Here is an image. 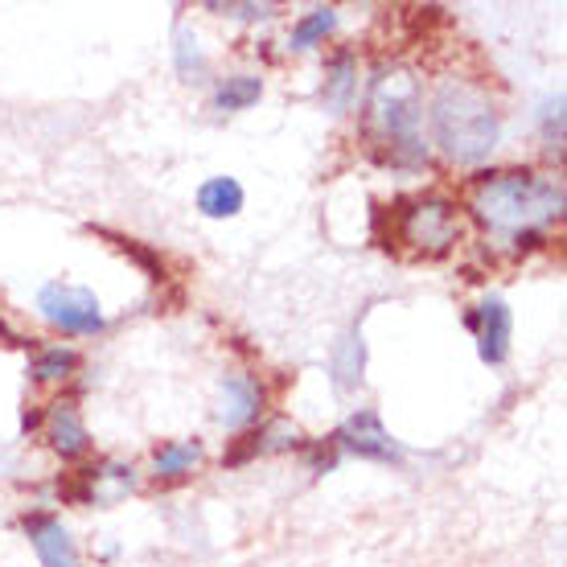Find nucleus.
Returning <instances> with one entry per match:
<instances>
[{"mask_svg": "<svg viewBox=\"0 0 567 567\" xmlns=\"http://www.w3.org/2000/svg\"><path fill=\"white\" fill-rule=\"evenodd\" d=\"M45 436H50V449H54L58 456H79V453H86V444H91L83 415H79V408H74V403H66V399L50 408Z\"/></svg>", "mask_w": 567, "mask_h": 567, "instance_id": "9d476101", "label": "nucleus"}, {"mask_svg": "<svg viewBox=\"0 0 567 567\" xmlns=\"http://www.w3.org/2000/svg\"><path fill=\"white\" fill-rule=\"evenodd\" d=\"M333 440H338V449L362 456V461H383V465L399 461V444L391 440V432L383 427L379 412H370V408H362V412L350 415Z\"/></svg>", "mask_w": 567, "mask_h": 567, "instance_id": "0eeeda50", "label": "nucleus"}, {"mask_svg": "<svg viewBox=\"0 0 567 567\" xmlns=\"http://www.w3.org/2000/svg\"><path fill=\"white\" fill-rule=\"evenodd\" d=\"M210 13L235 17V21H259V17H271L276 4H206Z\"/></svg>", "mask_w": 567, "mask_h": 567, "instance_id": "5701e85b", "label": "nucleus"}, {"mask_svg": "<svg viewBox=\"0 0 567 567\" xmlns=\"http://www.w3.org/2000/svg\"><path fill=\"white\" fill-rule=\"evenodd\" d=\"M173 62H177V74H182L185 83H202V79H206V54H202L198 33H194V29H177Z\"/></svg>", "mask_w": 567, "mask_h": 567, "instance_id": "6ab92c4d", "label": "nucleus"}, {"mask_svg": "<svg viewBox=\"0 0 567 567\" xmlns=\"http://www.w3.org/2000/svg\"><path fill=\"white\" fill-rule=\"evenodd\" d=\"M473 214L502 239L535 243L547 223L564 218V185L530 169L489 173L473 189Z\"/></svg>", "mask_w": 567, "mask_h": 567, "instance_id": "f257e3e1", "label": "nucleus"}, {"mask_svg": "<svg viewBox=\"0 0 567 567\" xmlns=\"http://www.w3.org/2000/svg\"><path fill=\"white\" fill-rule=\"evenodd\" d=\"M256 453H259V440L256 436H243L239 444H235V449L227 453V465H243L247 456H256Z\"/></svg>", "mask_w": 567, "mask_h": 567, "instance_id": "b1692460", "label": "nucleus"}, {"mask_svg": "<svg viewBox=\"0 0 567 567\" xmlns=\"http://www.w3.org/2000/svg\"><path fill=\"white\" fill-rule=\"evenodd\" d=\"M259 95H264V79L259 74H230V79L214 86V112H247L251 103H259Z\"/></svg>", "mask_w": 567, "mask_h": 567, "instance_id": "dca6fc26", "label": "nucleus"}, {"mask_svg": "<svg viewBox=\"0 0 567 567\" xmlns=\"http://www.w3.org/2000/svg\"><path fill=\"white\" fill-rule=\"evenodd\" d=\"M259 408H264V386H259V379L256 374L235 370V374H227L223 386H218L214 420L227 427V432H239V427H247L251 420H256Z\"/></svg>", "mask_w": 567, "mask_h": 567, "instance_id": "6e6552de", "label": "nucleus"}, {"mask_svg": "<svg viewBox=\"0 0 567 567\" xmlns=\"http://www.w3.org/2000/svg\"><path fill=\"white\" fill-rule=\"evenodd\" d=\"M25 535L33 543L38 559H42V567H83L71 530L58 523V518H50V514H29Z\"/></svg>", "mask_w": 567, "mask_h": 567, "instance_id": "1a4fd4ad", "label": "nucleus"}, {"mask_svg": "<svg viewBox=\"0 0 567 567\" xmlns=\"http://www.w3.org/2000/svg\"><path fill=\"white\" fill-rule=\"evenodd\" d=\"M502 115L482 86L444 79L432 95V141L453 165H482L497 148Z\"/></svg>", "mask_w": 567, "mask_h": 567, "instance_id": "f03ea898", "label": "nucleus"}, {"mask_svg": "<svg viewBox=\"0 0 567 567\" xmlns=\"http://www.w3.org/2000/svg\"><path fill=\"white\" fill-rule=\"evenodd\" d=\"M399 239L420 256H444L456 243V206L449 198H415L399 214Z\"/></svg>", "mask_w": 567, "mask_h": 567, "instance_id": "20e7f679", "label": "nucleus"}, {"mask_svg": "<svg viewBox=\"0 0 567 567\" xmlns=\"http://www.w3.org/2000/svg\"><path fill=\"white\" fill-rule=\"evenodd\" d=\"M100 235H107V239H112L115 247H120V251H124V256H132V259H136V264H141V268L148 271V276H153V280H161V276H165V271H161V264H156V256H153V251H148V247H141V243H136V239H124V235H112V230H100Z\"/></svg>", "mask_w": 567, "mask_h": 567, "instance_id": "412c9836", "label": "nucleus"}, {"mask_svg": "<svg viewBox=\"0 0 567 567\" xmlns=\"http://www.w3.org/2000/svg\"><path fill=\"white\" fill-rule=\"evenodd\" d=\"M370 115L391 144L395 161L403 156L408 165H420L427 148L420 144V120H424V95H420V79L408 66H391L374 79L370 86Z\"/></svg>", "mask_w": 567, "mask_h": 567, "instance_id": "7ed1b4c3", "label": "nucleus"}, {"mask_svg": "<svg viewBox=\"0 0 567 567\" xmlns=\"http://www.w3.org/2000/svg\"><path fill=\"white\" fill-rule=\"evenodd\" d=\"M74 370H79V354L71 346H42L33 354V379L38 383H62V379H71Z\"/></svg>", "mask_w": 567, "mask_h": 567, "instance_id": "a211bd4d", "label": "nucleus"}, {"mask_svg": "<svg viewBox=\"0 0 567 567\" xmlns=\"http://www.w3.org/2000/svg\"><path fill=\"white\" fill-rule=\"evenodd\" d=\"M198 210L206 218H235L243 210V185L235 177H210V182H202Z\"/></svg>", "mask_w": 567, "mask_h": 567, "instance_id": "2eb2a0df", "label": "nucleus"}, {"mask_svg": "<svg viewBox=\"0 0 567 567\" xmlns=\"http://www.w3.org/2000/svg\"><path fill=\"white\" fill-rule=\"evenodd\" d=\"M202 465V444L198 440H169L153 453V473L161 482H177V477H189L194 468Z\"/></svg>", "mask_w": 567, "mask_h": 567, "instance_id": "ddd939ff", "label": "nucleus"}, {"mask_svg": "<svg viewBox=\"0 0 567 567\" xmlns=\"http://www.w3.org/2000/svg\"><path fill=\"white\" fill-rule=\"evenodd\" d=\"M333 386L338 391H354L362 383V367H367V346H362V333H346V338L333 346Z\"/></svg>", "mask_w": 567, "mask_h": 567, "instance_id": "4468645a", "label": "nucleus"}, {"mask_svg": "<svg viewBox=\"0 0 567 567\" xmlns=\"http://www.w3.org/2000/svg\"><path fill=\"white\" fill-rule=\"evenodd\" d=\"M543 136L551 148H564V95L543 103Z\"/></svg>", "mask_w": 567, "mask_h": 567, "instance_id": "4be33fe9", "label": "nucleus"}, {"mask_svg": "<svg viewBox=\"0 0 567 567\" xmlns=\"http://www.w3.org/2000/svg\"><path fill=\"white\" fill-rule=\"evenodd\" d=\"M333 25H338V13L326 9V4H317V9H309V13L292 25V33H288V50H312V45H321L329 33H333Z\"/></svg>", "mask_w": 567, "mask_h": 567, "instance_id": "f3484780", "label": "nucleus"}, {"mask_svg": "<svg viewBox=\"0 0 567 567\" xmlns=\"http://www.w3.org/2000/svg\"><path fill=\"white\" fill-rule=\"evenodd\" d=\"M259 453H284V449H297L300 444V427L292 420H271L264 432H256Z\"/></svg>", "mask_w": 567, "mask_h": 567, "instance_id": "aec40b11", "label": "nucleus"}, {"mask_svg": "<svg viewBox=\"0 0 567 567\" xmlns=\"http://www.w3.org/2000/svg\"><path fill=\"white\" fill-rule=\"evenodd\" d=\"M465 326L477 333V354H482L485 367H502V362L511 358L514 317H511V305L502 297H485L482 305L465 317Z\"/></svg>", "mask_w": 567, "mask_h": 567, "instance_id": "423d86ee", "label": "nucleus"}, {"mask_svg": "<svg viewBox=\"0 0 567 567\" xmlns=\"http://www.w3.org/2000/svg\"><path fill=\"white\" fill-rule=\"evenodd\" d=\"M132 485H136L132 465L103 461L100 468H83V489H79V497L83 502H115L120 494H128Z\"/></svg>", "mask_w": 567, "mask_h": 567, "instance_id": "9b49d317", "label": "nucleus"}, {"mask_svg": "<svg viewBox=\"0 0 567 567\" xmlns=\"http://www.w3.org/2000/svg\"><path fill=\"white\" fill-rule=\"evenodd\" d=\"M38 309L54 329L62 333H74V338H86V333H100L103 329V309L100 297L91 288H79V284H45L38 292Z\"/></svg>", "mask_w": 567, "mask_h": 567, "instance_id": "39448f33", "label": "nucleus"}, {"mask_svg": "<svg viewBox=\"0 0 567 567\" xmlns=\"http://www.w3.org/2000/svg\"><path fill=\"white\" fill-rule=\"evenodd\" d=\"M354 100H358V58L350 50H341L326 66V103L329 112H350Z\"/></svg>", "mask_w": 567, "mask_h": 567, "instance_id": "f8f14e48", "label": "nucleus"}]
</instances>
